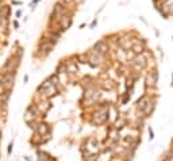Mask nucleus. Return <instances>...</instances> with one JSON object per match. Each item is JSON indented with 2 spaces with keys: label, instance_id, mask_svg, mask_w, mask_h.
Here are the masks:
<instances>
[{
  "label": "nucleus",
  "instance_id": "nucleus-1",
  "mask_svg": "<svg viewBox=\"0 0 173 161\" xmlns=\"http://www.w3.org/2000/svg\"><path fill=\"white\" fill-rule=\"evenodd\" d=\"M66 14H69V8H66L65 5H62L60 2H56L54 5H53L50 19H56L57 22H60V19L64 16V15H66Z\"/></svg>",
  "mask_w": 173,
  "mask_h": 161
},
{
  "label": "nucleus",
  "instance_id": "nucleus-2",
  "mask_svg": "<svg viewBox=\"0 0 173 161\" xmlns=\"http://www.w3.org/2000/svg\"><path fill=\"white\" fill-rule=\"evenodd\" d=\"M60 23H61V26L64 29H68L70 25H72V15H70V14L64 15V16L60 19Z\"/></svg>",
  "mask_w": 173,
  "mask_h": 161
},
{
  "label": "nucleus",
  "instance_id": "nucleus-3",
  "mask_svg": "<svg viewBox=\"0 0 173 161\" xmlns=\"http://www.w3.org/2000/svg\"><path fill=\"white\" fill-rule=\"evenodd\" d=\"M57 2H60L62 5H65L66 8H70L72 5H76V3H74V0H57Z\"/></svg>",
  "mask_w": 173,
  "mask_h": 161
},
{
  "label": "nucleus",
  "instance_id": "nucleus-4",
  "mask_svg": "<svg viewBox=\"0 0 173 161\" xmlns=\"http://www.w3.org/2000/svg\"><path fill=\"white\" fill-rule=\"evenodd\" d=\"M39 2H41V0H33V2H31V3H30V7H31V10H33V11H34V10L37 8V4H38Z\"/></svg>",
  "mask_w": 173,
  "mask_h": 161
},
{
  "label": "nucleus",
  "instance_id": "nucleus-5",
  "mask_svg": "<svg viewBox=\"0 0 173 161\" xmlns=\"http://www.w3.org/2000/svg\"><path fill=\"white\" fill-rule=\"evenodd\" d=\"M85 2H86V0H74L76 5H83V4H84Z\"/></svg>",
  "mask_w": 173,
  "mask_h": 161
},
{
  "label": "nucleus",
  "instance_id": "nucleus-6",
  "mask_svg": "<svg viewBox=\"0 0 173 161\" xmlns=\"http://www.w3.org/2000/svg\"><path fill=\"white\" fill-rule=\"evenodd\" d=\"M11 4H14V5H22V2H18V0H11Z\"/></svg>",
  "mask_w": 173,
  "mask_h": 161
},
{
  "label": "nucleus",
  "instance_id": "nucleus-7",
  "mask_svg": "<svg viewBox=\"0 0 173 161\" xmlns=\"http://www.w3.org/2000/svg\"><path fill=\"white\" fill-rule=\"evenodd\" d=\"M22 14H23V11H22V10H18L15 15H16V18H20V16H22Z\"/></svg>",
  "mask_w": 173,
  "mask_h": 161
},
{
  "label": "nucleus",
  "instance_id": "nucleus-8",
  "mask_svg": "<svg viewBox=\"0 0 173 161\" xmlns=\"http://www.w3.org/2000/svg\"><path fill=\"white\" fill-rule=\"evenodd\" d=\"M96 23H97V19H95V20H93V22L91 23V29H93V27H95V26H96Z\"/></svg>",
  "mask_w": 173,
  "mask_h": 161
}]
</instances>
